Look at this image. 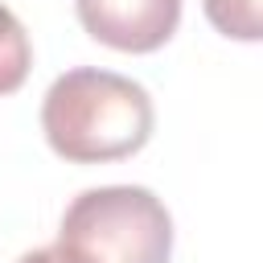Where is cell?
<instances>
[{
  "label": "cell",
  "instance_id": "obj_4",
  "mask_svg": "<svg viewBox=\"0 0 263 263\" xmlns=\"http://www.w3.org/2000/svg\"><path fill=\"white\" fill-rule=\"evenodd\" d=\"M29 66H33L29 33H25V25L16 21V12L0 4V95L21 90L25 78H29Z\"/></svg>",
  "mask_w": 263,
  "mask_h": 263
},
{
  "label": "cell",
  "instance_id": "obj_5",
  "mask_svg": "<svg viewBox=\"0 0 263 263\" xmlns=\"http://www.w3.org/2000/svg\"><path fill=\"white\" fill-rule=\"evenodd\" d=\"M205 21L234 41H259L263 37V12L259 0H201Z\"/></svg>",
  "mask_w": 263,
  "mask_h": 263
},
{
  "label": "cell",
  "instance_id": "obj_2",
  "mask_svg": "<svg viewBox=\"0 0 263 263\" xmlns=\"http://www.w3.org/2000/svg\"><path fill=\"white\" fill-rule=\"evenodd\" d=\"M58 247L78 263H168L173 214L144 185L82 189L62 214Z\"/></svg>",
  "mask_w": 263,
  "mask_h": 263
},
{
  "label": "cell",
  "instance_id": "obj_3",
  "mask_svg": "<svg viewBox=\"0 0 263 263\" xmlns=\"http://www.w3.org/2000/svg\"><path fill=\"white\" fill-rule=\"evenodd\" d=\"M82 29L119 53H152L181 25V0H74Z\"/></svg>",
  "mask_w": 263,
  "mask_h": 263
},
{
  "label": "cell",
  "instance_id": "obj_6",
  "mask_svg": "<svg viewBox=\"0 0 263 263\" xmlns=\"http://www.w3.org/2000/svg\"><path fill=\"white\" fill-rule=\"evenodd\" d=\"M16 263H78V259H74V255H66V251L53 242V247H37V251H25Z\"/></svg>",
  "mask_w": 263,
  "mask_h": 263
},
{
  "label": "cell",
  "instance_id": "obj_1",
  "mask_svg": "<svg viewBox=\"0 0 263 263\" xmlns=\"http://www.w3.org/2000/svg\"><path fill=\"white\" fill-rule=\"evenodd\" d=\"M152 99L148 90L115 70L74 66L58 74L41 99L45 144L70 164H107L136 156L152 140Z\"/></svg>",
  "mask_w": 263,
  "mask_h": 263
}]
</instances>
